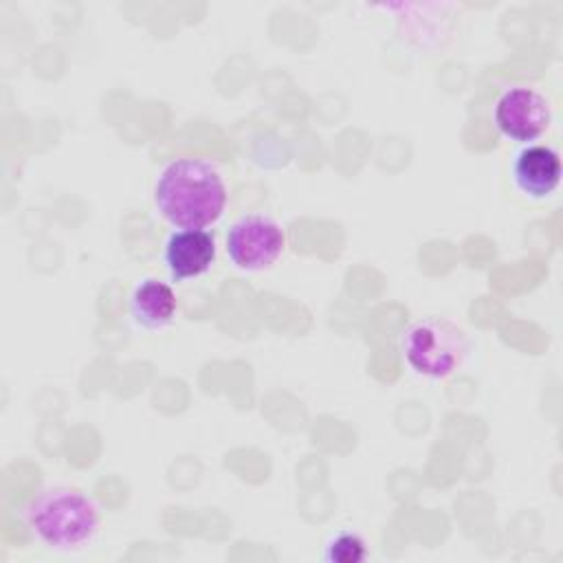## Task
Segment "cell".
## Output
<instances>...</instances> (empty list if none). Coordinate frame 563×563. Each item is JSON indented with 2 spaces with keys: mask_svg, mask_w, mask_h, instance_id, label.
<instances>
[{
  "mask_svg": "<svg viewBox=\"0 0 563 563\" xmlns=\"http://www.w3.org/2000/svg\"><path fill=\"white\" fill-rule=\"evenodd\" d=\"M493 119L506 139L528 145L548 132L552 123V108L539 90L512 86L499 95Z\"/></svg>",
  "mask_w": 563,
  "mask_h": 563,
  "instance_id": "cell-5",
  "label": "cell"
},
{
  "mask_svg": "<svg viewBox=\"0 0 563 563\" xmlns=\"http://www.w3.org/2000/svg\"><path fill=\"white\" fill-rule=\"evenodd\" d=\"M563 176L561 156L552 145L528 143L515 154L512 180L528 198H548L554 194Z\"/></svg>",
  "mask_w": 563,
  "mask_h": 563,
  "instance_id": "cell-6",
  "label": "cell"
},
{
  "mask_svg": "<svg viewBox=\"0 0 563 563\" xmlns=\"http://www.w3.org/2000/svg\"><path fill=\"white\" fill-rule=\"evenodd\" d=\"M176 306L178 301L172 286L156 277L139 282L130 295V312L134 321L147 330H158L172 323Z\"/></svg>",
  "mask_w": 563,
  "mask_h": 563,
  "instance_id": "cell-8",
  "label": "cell"
},
{
  "mask_svg": "<svg viewBox=\"0 0 563 563\" xmlns=\"http://www.w3.org/2000/svg\"><path fill=\"white\" fill-rule=\"evenodd\" d=\"M400 350L416 374L427 378H446L464 363L468 354V339L451 319L431 314L413 321L405 330Z\"/></svg>",
  "mask_w": 563,
  "mask_h": 563,
  "instance_id": "cell-3",
  "label": "cell"
},
{
  "mask_svg": "<svg viewBox=\"0 0 563 563\" xmlns=\"http://www.w3.org/2000/svg\"><path fill=\"white\" fill-rule=\"evenodd\" d=\"M24 519L46 548L62 552L86 548L101 523L95 501L73 486H48L35 493L24 508Z\"/></svg>",
  "mask_w": 563,
  "mask_h": 563,
  "instance_id": "cell-2",
  "label": "cell"
},
{
  "mask_svg": "<svg viewBox=\"0 0 563 563\" xmlns=\"http://www.w3.org/2000/svg\"><path fill=\"white\" fill-rule=\"evenodd\" d=\"M367 556L365 541L350 530L332 534L323 548V559L330 563H361Z\"/></svg>",
  "mask_w": 563,
  "mask_h": 563,
  "instance_id": "cell-9",
  "label": "cell"
},
{
  "mask_svg": "<svg viewBox=\"0 0 563 563\" xmlns=\"http://www.w3.org/2000/svg\"><path fill=\"white\" fill-rule=\"evenodd\" d=\"M163 257L174 279L200 277L216 262V238L207 229H178L167 238Z\"/></svg>",
  "mask_w": 563,
  "mask_h": 563,
  "instance_id": "cell-7",
  "label": "cell"
},
{
  "mask_svg": "<svg viewBox=\"0 0 563 563\" xmlns=\"http://www.w3.org/2000/svg\"><path fill=\"white\" fill-rule=\"evenodd\" d=\"M227 183L222 174L202 158L183 156L165 165L156 185L158 213L178 229H207L227 209Z\"/></svg>",
  "mask_w": 563,
  "mask_h": 563,
  "instance_id": "cell-1",
  "label": "cell"
},
{
  "mask_svg": "<svg viewBox=\"0 0 563 563\" xmlns=\"http://www.w3.org/2000/svg\"><path fill=\"white\" fill-rule=\"evenodd\" d=\"M286 235L277 220L264 213H249L235 220L227 233V253L242 271H264L284 253Z\"/></svg>",
  "mask_w": 563,
  "mask_h": 563,
  "instance_id": "cell-4",
  "label": "cell"
}]
</instances>
